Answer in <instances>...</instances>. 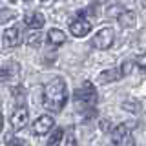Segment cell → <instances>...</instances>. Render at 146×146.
<instances>
[{
    "label": "cell",
    "instance_id": "cell-1",
    "mask_svg": "<svg viewBox=\"0 0 146 146\" xmlns=\"http://www.w3.org/2000/svg\"><path fill=\"white\" fill-rule=\"evenodd\" d=\"M68 102V86L62 77H57L44 86L42 90V104L49 111H62Z\"/></svg>",
    "mask_w": 146,
    "mask_h": 146
},
{
    "label": "cell",
    "instance_id": "cell-2",
    "mask_svg": "<svg viewBox=\"0 0 146 146\" xmlns=\"http://www.w3.org/2000/svg\"><path fill=\"white\" fill-rule=\"evenodd\" d=\"M135 126L133 122H122V124L115 126L111 131V144L113 146H133V137H131V130Z\"/></svg>",
    "mask_w": 146,
    "mask_h": 146
},
{
    "label": "cell",
    "instance_id": "cell-3",
    "mask_svg": "<svg viewBox=\"0 0 146 146\" xmlns=\"http://www.w3.org/2000/svg\"><path fill=\"white\" fill-rule=\"evenodd\" d=\"M73 99L80 104H86V106H95V102H97V90H95V86L90 80H84L73 91Z\"/></svg>",
    "mask_w": 146,
    "mask_h": 146
},
{
    "label": "cell",
    "instance_id": "cell-4",
    "mask_svg": "<svg viewBox=\"0 0 146 146\" xmlns=\"http://www.w3.org/2000/svg\"><path fill=\"white\" fill-rule=\"evenodd\" d=\"M91 27H93V24H91V20L86 17L84 11H79V13H77V17L70 22V31H71L73 36H77V38L86 36L91 31Z\"/></svg>",
    "mask_w": 146,
    "mask_h": 146
},
{
    "label": "cell",
    "instance_id": "cell-5",
    "mask_svg": "<svg viewBox=\"0 0 146 146\" xmlns=\"http://www.w3.org/2000/svg\"><path fill=\"white\" fill-rule=\"evenodd\" d=\"M20 79V64L7 62L0 68V84H17Z\"/></svg>",
    "mask_w": 146,
    "mask_h": 146
},
{
    "label": "cell",
    "instance_id": "cell-6",
    "mask_svg": "<svg viewBox=\"0 0 146 146\" xmlns=\"http://www.w3.org/2000/svg\"><path fill=\"white\" fill-rule=\"evenodd\" d=\"M113 40H115V33H113L111 27H102L97 35L91 38V46L97 49H108L113 46Z\"/></svg>",
    "mask_w": 146,
    "mask_h": 146
},
{
    "label": "cell",
    "instance_id": "cell-7",
    "mask_svg": "<svg viewBox=\"0 0 146 146\" xmlns=\"http://www.w3.org/2000/svg\"><path fill=\"white\" fill-rule=\"evenodd\" d=\"M27 119H29V113H27V108L26 106H18L13 110V113H11V119H9V122H11V126H13V131H18V130H22L26 124H27Z\"/></svg>",
    "mask_w": 146,
    "mask_h": 146
},
{
    "label": "cell",
    "instance_id": "cell-8",
    "mask_svg": "<svg viewBox=\"0 0 146 146\" xmlns=\"http://www.w3.org/2000/svg\"><path fill=\"white\" fill-rule=\"evenodd\" d=\"M2 40H4V46H7V48H17V46L22 42L20 27L18 26L6 27V31H4V35H2Z\"/></svg>",
    "mask_w": 146,
    "mask_h": 146
},
{
    "label": "cell",
    "instance_id": "cell-9",
    "mask_svg": "<svg viewBox=\"0 0 146 146\" xmlns=\"http://www.w3.org/2000/svg\"><path fill=\"white\" fill-rule=\"evenodd\" d=\"M53 124H55V121H53L51 115H42L33 122V133L35 135H44L53 128Z\"/></svg>",
    "mask_w": 146,
    "mask_h": 146
},
{
    "label": "cell",
    "instance_id": "cell-10",
    "mask_svg": "<svg viewBox=\"0 0 146 146\" xmlns=\"http://www.w3.org/2000/svg\"><path fill=\"white\" fill-rule=\"evenodd\" d=\"M24 22L29 29H40V27L44 26L46 18H44L42 13H38V11H29V13L24 15Z\"/></svg>",
    "mask_w": 146,
    "mask_h": 146
},
{
    "label": "cell",
    "instance_id": "cell-11",
    "mask_svg": "<svg viewBox=\"0 0 146 146\" xmlns=\"http://www.w3.org/2000/svg\"><path fill=\"white\" fill-rule=\"evenodd\" d=\"M122 70L121 68H110V70H106V71H102L99 75V80L102 82V84H110V82H115V80H119V79H122Z\"/></svg>",
    "mask_w": 146,
    "mask_h": 146
},
{
    "label": "cell",
    "instance_id": "cell-12",
    "mask_svg": "<svg viewBox=\"0 0 146 146\" xmlns=\"http://www.w3.org/2000/svg\"><path fill=\"white\" fill-rule=\"evenodd\" d=\"M117 20H119V24L122 27H133L137 24V17H135L133 11H122Z\"/></svg>",
    "mask_w": 146,
    "mask_h": 146
},
{
    "label": "cell",
    "instance_id": "cell-13",
    "mask_svg": "<svg viewBox=\"0 0 146 146\" xmlns=\"http://www.w3.org/2000/svg\"><path fill=\"white\" fill-rule=\"evenodd\" d=\"M48 42L51 46H62L66 42V35L60 29H49L48 31Z\"/></svg>",
    "mask_w": 146,
    "mask_h": 146
},
{
    "label": "cell",
    "instance_id": "cell-14",
    "mask_svg": "<svg viewBox=\"0 0 146 146\" xmlns=\"http://www.w3.org/2000/svg\"><path fill=\"white\" fill-rule=\"evenodd\" d=\"M62 137H64V130H62V128H55L53 133L49 135V139H48V143H46V146H58V144L62 143Z\"/></svg>",
    "mask_w": 146,
    "mask_h": 146
},
{
    "label": "cell",
    "instance_id": "cell-15",
    "mask_svg": "<svg viewBox=\"0 0 146 146\" xmlns=\"http://www.w3.org/2000/svg\"><path fill=\"white\" fill-rule=\"evenodd\" d=\"M40 40H42V35L38 33V29H33V31H27L26 35V42L29 46H38Z\"/></svg>",
    "mask_w": 146,
    "mask_h": 146
},
{
    "label": "cell",
    "instance_id": "cell-16",
    "mask_svg": "<svg viewBox=\"0 0 146 146\" xmlns=\"http://www.w3.org/2000/svg\"><path fill=\"white\" fill-rule=\"evenodd\" d=\"M137 66L135 64V58H126L124 62H122V66H121V70H122V75H130L131 71H133V68Z\"/></svg>",
    "mask_w": 146,
    "mask_h": 146
},
{
    "label": "cell",
    "instance_id": "cell-17",
    "mask_svg": "<svg viewBox=\"0 0 146 146\" xmlns=\"http://www.w3.org/2000/svg\"><path fill=\"white\" fill-rule=\"evenodd\" d=\"M11 93H13V97H15L18 102H22V100H24V97H26V90L22 88L20 84H15V88L11 90Z\"/></svg>",
    "mask_w": 146,
    "mask_h": 146
},
{
    "label": "cell",
    "instance_id": "cell-18",
    "mask_svg": "<svg viewBox=\"0 0 146 146\" xmlns=\"http://www.w3.org/2000/svg\"><path fill=\"white\" fill-rule=\"evenodd\" d=\"M6 143H7V146H29L24 139H18V137H7Z\"/></svg>",
    "mask_w": 146,
    "mask_h": 146
},
{
    "label": "cell",
    "instance_id": "cell-19",
    "mask_svg": "<svg viewBox=\"0 0 146 146\" xmlns=\"http://www.w3.org/2000/svg\"><path fill=\"white\" fill-rule=\"evenodd\" d=\"M135 64L141 71H146V53H141L135 57Z\"/></svg>",
    "mask_w": 146,
    "mask_h": 146
},
{
    "label": "cell",
    "instance_id": "cell-20",
    "mask_svg": "<svg viewBox=\"0 0 146 146\" xmlns=\"http://www.w3.org/2000/svg\"><path fill=\"white\" fill-rule=\"evenodd\" d=\"M110 126H111V124H110L108 119H102V121H100V130H102V131H110Z\"/></svg>",
    "mask_w": 146,
    "mask_h": 146
},
{
    "label": "cell",
    "instance_id": "cell-21",
    "mask_svg": "<svg viewBox=\"0 0 146 146\" xmlns=\"http://www.w3.org/2000/svg\"><path fill=\"white\" fill-rule=\"evenodd\" d=\"M122 106H124V110H133V111L139 110V104H137V102H133V104H131V102H124Z\"/></svg>",
    "mask_w": 146,
    "mask_h": 146
},
{
    "label": "cell",
    "instance_id": "cell-22",
    "mask_svg": "<svg viewBox=\"0 0 146 146\" xmlns=\"http://www.w3.org/2000/svg\"><path fill=\"white\" fill-rule=\"evenodd\" d=\"M66 146H79V144H77V139H75V135H73V133H70V137H68Z\"/></svg>",
    "mask_w": 146,
    "mask_h": 146
},
{
    "label": "cell",
    "instance_id": "cell-23",
    "mask_svg": "<svg viewBox=\"0 0 146 146\" xmlns=\"http://www.w3.org/2000/svg\"><path fill=\"white\" fill-rule=\"evenodd\" d=\"M9 17H13V13H6V15H0V22H4V20H7Z\"/></svg>",
    "mask_w": 146,
    "mask_h": 146
},
{
    "label": "cell",
    "instance_id": "cell-24",
    "mask_svg": "<svg viewBox=\"0 0 146 146\" xmlns=\"http://www.w3.org/2000/svg\"><path fill=\"white\" fill-rule=\"evenodd\" d=\"M4 128V117H2V110H0V131H2Z\"/></svg>",
    "mask_w": 146,
    "mask_h": 146
},
{
    "label": "cell",
    "instance_id": "cell-25",
    "mask_svg": "<svg viewBox=\"0 0 146 146\" xmlns=\"http://www.w3.org/2000/svg\"><path fill=\"white\" fill-rule=\"evenodd\" d=\"M40 2H42V4H48V2H51V0H40Z\"/></svg>",
    "mask_w": 146,
    "mask_h": 146
},
{
    "label": "cell",
    "instance_id": "cell-26",
    "mask_svg": "<svg viewBox=\"0 0 146 146\" xmlns=\"http://www.w3.org/2000/svg\"><path fill=\"white\" fill-rule=\"evenodd\" d=\"M143 6H144V7H146V0H143Z\"/></svg>",
    "mask_w": 146,
    "mask_h": 146
},
{
    "label": "cell",
    "instance_id": "cell-27",
    "mask_svg": "<svg viewBox=\"0 0 146 146\" xmlns=\"http://www.w3.org/2000/svg\"><path fill=\"white\" fill-rule=\"evenodd\" d=\"M95 2H106V0H95Z\"/></svg>",
    "mask_w": 146,
    "mask_h": 146
},
{
    "label": "cell",
    "instance_id": "cell-28",
    "mask_svg": "<svg viewBox=\"0 0 146 146\" xmlns=\"http://www.w3.org/2000/svg\"><path fill=\"white\" fill-rule=\"evenodd\" d=\"M24 2H31V0H24Z\"/></svg>",
    "mask_w": 146,
    "mask_h": 146
},
{
    "label": "cell",
    "instance_id": "cell-29",
    "mask_svg": "<svg viewBox=\"0 0 146 146\" xmlns=\"http://www.w3.org/2000/svg\"><path fill=\"white\" fill-rule=\"evenodd\" d=\"M9 2H15V0H9Z\"/></svg>",
    "mask_w": 146,
    "mask_h": 146
}]
</instances>
